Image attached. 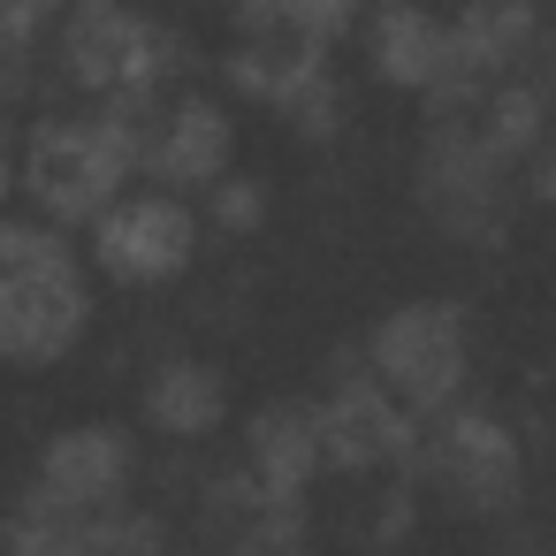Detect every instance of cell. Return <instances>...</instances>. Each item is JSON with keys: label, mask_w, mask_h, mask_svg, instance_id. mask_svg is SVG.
I'll return each mask as SVG.
<instances>
[{"label": "cell", "mask_w": 556, "mask_h": 556, "mask_svg": "<svg viewBox=\"0 0 556 556\" xmlns=\"http://www.w3.org/2000/svg\"><path fill=\"white\" fill-rule=\"evenodd\" d=\"M31 31H39V9H31V0H0V62H16V54L31 47Z\"/></svg>", "instance_id": "obj_6"}, {"label": "cell", "mask_w": 556, "mask_h": 556, "mask_svg": "<svg viewBox=\"0 0 556 556\" xmlns=\"http://www.w3.org/2000/svg\"><path fill=\"white\" fill-rule=\"evenodd\" d=\"M184 244H191V229L168 199H138V206L108 214V229H100V252L115 275H168L184 260Z\"/></svg>", "instance_id": "obj_3"}, {"label": "cell", "mask_w": 556, "mask_h": 556, "mask_svg": "<svg viewBox=\"0 0 556 556\" xmlns=\"http://www.w3.org/2000/svg\"><path fill=\"white\" fill-rule=\"evenodd\" d=\"M77 320H85V298L62 252H47L31 229H0V351L47 358L77 336Z\"/></svg>", "instance_id": "obj_1"}, {"label": "cell", "mask_w": 556, "mask_h": 556, "mask_svg": "<svg viewBox=\"0 0 556 556\" xmlns=\"http://www.w3.org/2000/svg\"><path fill=\"white\" fill-rule=\"evenodd\" d=\"M108 168H115V153H108L92 130H47L39 153H31V191H39L54 214H85V206L108 191Z\"/></svg>", "instance_id": "obj_2"}, {"label": "cell", "mask_w": 556, "mask_h": 556, "mask_svg": "<svg viewBox=\"0 0 556 556\" xmlns=\"http://www.w3.org/2000/svg\"><path fill=\"white\" fill-rule=\"evenodd\" d=\"M100 472H108V442H100V434H70V442H54V457H47V480H54L62 495H92Z\"/></svg>", "instance_id": "obj_5"}, {"label": "cell", "mask_w": 556, "mask_h": 556, "mask_svg": "<svg viewBox=\"0 0 556 556\" xmlns=\"http://www.w3.org/2000/svg\"><path fill=\"white\" fill-rule=\"evenodd\" d=\"M130 47H138V31L115 16V0H85V9H77V24H70V70L85 85L123 77L130 70Z\"/></svg>", "instance_id": "obj_4"}, {"label": "cell", "mask_w": 556, "mask_h": 556, "mask_svg": "<svg viewBox=\"0 0 556 556\" xmlns=\"http://www.w3.org/2000/svg\"><path fill=\"white\" fill-rule=\"evenodd\" d=\"M0 191H9V153H0Z\"/></svg>", "instance_id": "obj_7"}, {"label": "cell", "mask_w": 556, "mask_h": 556, "mask_svg": "<svg viewBox=\"0 0 556 556\" xmlns=\"http://www.w3.org/2000/svg\"><path fill=\"white\" fill-rule=\"evenodd\" d=\"M31 9H39V16H47V9H54V0H31Z\"/></svg>", "instance_id": "obj_8"}]
</instances>
